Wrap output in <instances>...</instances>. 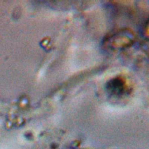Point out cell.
<instances>
[{
	"instance_id": "obj_2",
	"label": "cell",
	"mask_w": 149,
	"mask_h": 149,
	"mask_svg": "<svg viewBox=\"0 0 149 149\" xmlns=\"http://www.w3.org/2000/svg\"><path fill=\"white\" fill-rule=\"evenodd\" d=\"M145 33L146 34L147 36H149V22L148 23H147V24L146 25V32Z\"/></svg>"
},
{
	"instance_id": "obj_1",
	"label": "cell",
	"mask_w": 149,
	"mask_h": 149,
	"mask_svg": "<svg viewBox=\"0 0 149 149\" xmlns=\"http://www.w3.org/2000/svg\"><path fill=\"white\" fill-rule=\"evenodd\" d=\"M126 83L123 79L118 77L111 80L108 84V88L111 92L115 94H121L126 90Z\"/></svg>"
}]
</instances>
